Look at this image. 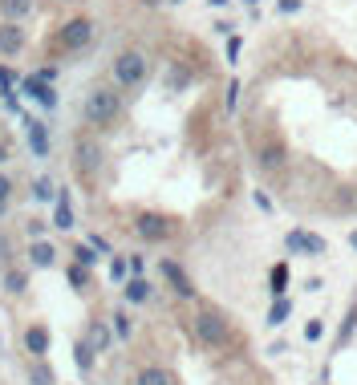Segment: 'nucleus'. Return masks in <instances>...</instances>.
I'll list each match as a JSON object with an SVG mask.
<instances>
[{"mask_svg":"<svg viewBox=\"0 0 357 385\" xmlns=\"http://www.w3.org/2000/svg\"><path fill=\"white\" fill-rule=\"evenodd\" d=\"M81 114H85V122L97 130H106L118 122V114H122V94L114 90V85H94L85 102H81Z\"/></svg>","mask_w":357,"mask_h":385,"instance_id":"obj_1","label":"nucleus"},{"mask_svg":"<svg viewBox=\"0 0 357 385\" xmlns=\"http://www.w3.org/2000/svg\"><path fill=\"white\" fill-rule=\"evenodd\" d=\"M191 329H195V337H199V345H207V349H227L231 345V324L215 308H199Z\"/></svg>","mask_w":357,"mask_h":385,"instance_id":"obj_2","label":"nucleus"},{"mask_svg":"<svg viewBox=\"0 0 357 385\" xmlns=\"http://www.w3.org/2000/svg\"><path fill=\"white\" fill-rule=\"evenodd\" d=\"M114 81H118V90H138L150 73V57H146L143 49H122L118 57H114Z\"/></svg>","mask_w":357,"mask_h":385,"instance_id":"obj_3","label":"nucleus"},{"mask_svg":"<svg viewBox=\"0 0 357 385\" xmlns=\"http://www.w3.org/2000/svg\"><path fill=\"white\" fill-rule=\"evenodd\" d=\"M94 32H97V25L90 16H73V20H65L61 29H57L53 49H57V53H78V49H85L94 41Z\"/></svg>","mask_w":357,"mask_h":385,"instance_id":"obj_4","label":"nucleus"},{"mask_svg":"<svg viewBox=\"0 0 357 385\" xmlns=\"http://www.w3.org/2000/svg\"><path fill=\"white\" fill-rule=\"evenodd\" d=\"M134 231H138V240H146V243H167L175 236V224H171L167 215H159V211H143V215L134 219Z\"/></svg>","mask_w":357,"mask_h":385,"instance_id":"obj_5","label":"nucleus"},{"mask_svg":"<svg viewBox=\"0 0 357 385\" xmlns=\"http://www.w3.org/2000/svg\"><path fill=\"white\" fill-rule=\"evenodd\" d=\"M49 345H53V333H49V324H41V321L25 324V333H20V349L29 353V361H45Z\"/></svg>","mask_w":357,"mask_h":385,"instance_id":"obj_6","label":"nucleus"},{"mask_svg":"<svg viewBox=\"0 0 357 385\" xmlns=\"http://www.w3.org/2000/svg\"><path fill=\"white\" fill-rule=\"evenodd\" d=\"M20 90H25V97H32L41 110H57V85H49V81H41L37 73H29V78H20Z\"/></svg>","mask_w":357,"mask_h":385,"instance_id":"obj_7","label":"nucleus"},{"mask_svg":"<svg viewBox=\"0 0 357 385\" xmlns=\"http://www.w3.org/2000/svg\"><path fill=\"white\" fill-rule=\"evenodd\" d=\"M159 272H162V280L171 284V292H175V296H183V300H191V296H195L191 276H187V268H183L178 259H162V264H159Z\"/></svg>","mask_w":357,"mask_h":385,"instance_id":"obj_8","label":"nucleus"},{"mask_svg":"<svg viewBox=\"0 0 357 385\" xmlns=\"http://www.w3.org/2000/svg\"><path fill=\"white\" fill-rule=\"evenodd\" d=\"M284 243H289V252H296V256H325V240L317 236V231H289L284 236Z\"/></svg>","mask_w":357,"mask_h":385,"instance_id":"obj_9","label":"nucleus"},{"mask_svg":"<svg viewBox=\"0 0 357 385\" xmlns=\"http://www.w3.org/2000/svg\"><path fill=\"white\" fill-rule=\"evenodd\" d=\"M25 142H29L32 159H45L49 154V130L41 118H25Z\"/></svg>","mask_w":357,"mask_h":385,"instance_id":"obj_10","label":"nucleus"},{"mask_svg":"<svg viewBox=\"0 0 357 385\" xmlns=\"http://www.w3.org/2000/svg\"><path fill=\"white\" fill-rule=\"evenodd\" d=\"M25 41H29L25 25H13V20L0 25V53H4V57H16V53L25 49Z\"/></svg>","mask_w":357,"mask_h":385,"instance_id":"obj_11","label":"nucleus"},{"mask_svg":"<svg viewBox=\"0 0 357 385\" xmlns=\"http://www.w3.org/2000/svg\"><path fill=\"white\" fill-rule=\"evenodd\" d=\"M73 224H78V219H73L69 191H61V187H57V199H53V227H57V231H73Z\"/></svg>","mask_w":357,"mask_h":385,"instance_id":"obj_12","label":"nucleus"},{"mask_svg":"<svg viewBox=\"0 0 357 385\" xmlns=\"http://www.w3.org/2000/svg\"><path fill=\"white\" fill-rule=\"evenodd\" d=\"M73 154H78V171H85V175L102 166V146H97V142H90V138H78Z\"/></svg>","mask_w":357,"mask_h":385,"instance_id":"obj_13","label":"nucleus"},{"mask_svg":"<svg viewBox=\"0 0 357 385\" xmlns=\"http://www.w3.org/2000/svg\"><path fill=\"white\" fill-rule=\"evenodd\" d=\"M25 256H29L32 268H53V264H57V248L49 240H32L29 248H25Z\"/></svg>","mask_w":357,"mask_h":385,"instance_id":"obj_14","label":"nucleus"},{"mask_svg":"<svg viewBox=\"0 0 357 385\" xmlns=\"http://www.w3.org/2000/svg\"><path fill=\"white\" fill-rule=\"evenodd\" d=\"M284 162H289V150H284L280 138H272V142L260 146V166H264V171H280Z\"/></svg>","mask_w":357,"mask_h":385,"instance_id":"obj_15","label":"nucleus"},{"mask_svg":"<svg viewBox=\"0 0 357 385\" xmlns=\"http://www.w3.org/2000/svg\"><path fill=\"white\" fill-rule=\"evenodd\" d=\"M0 288L8 292V296H25V292H29V272L8 264V268H4V276H0Z\"/></svg>","mask_w":357,"mask_h":385,"instance_id":"obj_16","label":"nucleus"},{"mask_svg":"<svg viewBox=\"0 0 357 385\" xmlns=\"http://www.w3.org/2000/svg\"><path fill=\"white\" fill-rule=\"evenodd\" d=\"M85 345H90L94 353H106V349L114 345L110 324H106V321H90V333H85Z\"/></svg>","mask_w":357,"mask_h":385,"instance_id":"obj_17","label":"nucleus"},{"mask_svg":"<svg viewBox=\"0 0 357 385\" xmlns=\"http://www.w3.org/2000/svg\"><path fill=\"white\" fill-rule=\"evenodd\" d=\"M122 296H126V305H146L150 300V280L146 276H130L122 284Z\"/></svg>","mask_w":357,"mask_h":385,"instance_id":"obj_18","label":"nucleus"},{"mask_svg":"<svg viewBox=\"0 0 357 385\" xmlns=\"http://www.w3.org/2000/svg\"><path fill=\"white\" fill-rule=\"evenodd\" d=\"M32 13V0H0V16L13 20V25H25Z\"/></svg>","mask_w":357,"mask_h":385,"instance_id":"obj_19","label":"nucleus"},{"mask_svg":"<svg viewBox=\"0 0 357 385\" xmlns=\"http://www.w3.org/2000/svg\"><path fill=\"white\" fill-rule=\"evenodd\" d=\"M134 385H175V377H171V369H162V365H146V369H138Z\"/></svg>","mask_w":357,"mask_h":385,"instance_id":"obj_20","label":"nucleus"},{"mask_svg":"<svg viewBox=\"0 0 357 385\" xmlns=\"http://www.w3.org/2000/svg\"><path fill=\"white\" fill-rule=\"evenodd\" d=\"M110 333H114V341H130V333H134V321H130V312H126V308H114V317H110Z\"/></svg>","mask_w":357,"mask_h":385,"instance_id":"obj_21","label":"nucleus"},{"mask_svg":"<svg viewBox=\"0 0 357 385\" xmlns=\"http://www.w3.org/2000/svg\"><path fill=\"white\" fill-rule=\"evenodd\" d=\"M284 288H289V264H276L272 272H268V292L284 296Z\"/></svg>","mask_w":357,"mask_h":385,"instance_id":"obj_22","label":"nucleus"},{"mask_svg":"<svg viewBox=\"0 0 357 385\" xmlns=\"http://www.w3.org/2000/svg\"><path fill=\"white\" fill-rule=\"evenodd\" d=\"M29 381L32 385H57V373L49 369L45 361H32V365H29Z\"/></svg>","mask_w":357,"mask_h":385,"instance_id":"obj_23","label":"nucleus"},{"mask_svg":"<svg viewBox=\"0 0 357 385\" xmlns=\"http://www.w3.org/2000/svg\"><path fill=\"white\" fill-rule=\"evenodd\" d=\"M65 280H69V284H73L78 292H85V288H90V268H81V264H69V268H65Z\"/></svg>","mask_w":357,"mask_h":385,"instance_id":"obj_24","label":"nucleus"},{"mask_svg":"<svg viewBox=\"0 0 357 385\" xmlns=\"http://www.w3.org/2000/svg\"><path fill=\"white\" fill-rule=\"evenodd\" d=\"M94 349H90V345H85V341H78V345H73V361H78V369L81 373H90V369H94Z\"/></svg>","mask_w":357,"mask_h":385,"instance_id":"obj_25","label":"nucleus"},{"mask_svg":"<svg viewBox=\"0 0 357 385\" xmlns=\"http://www.w3.org/2000/svg\"><path fill=\"white\" fill-rule=\"evenodd\" d=\"M289 312H292V305L284 300V296H276V305L268 308V324H272V329H280V324L289 321Z\"/></svg>","mask_w":357,"mask_h":385,"instance_id":"obj_26","label":"nucleus"},{"mask_svg":"<svg viewBox=\"0 0 357 385\" xmlns=\"http://www.w3.org/2000/svg\"><path fill=\"white\" fill-rule=\"evenodd\" d=\"M32 199H37V203H53V199H57L53 178H37V183H32Z\"/></svg>","mask_w":357,"mask_h":385,"instance_id":"obj_27","label":"nucleus"},{"mask_svg":"<svg viewBox=\"0 0 357 385\" xmlns=\"http://www.w3.org/2000/svg\"><path fill=\"white\" fill-rule=\"evenodd\" d=\"M97 259H102V256H97L90 243H78V248H73V264H81V268H90V272H94Z\"/></svg>","mask_w":357,"mask_h":385,"instance_id":"obj_28","label":"nucleus"},{"mask_svg":"<svg viewBox=\"0 0 357 385\" xmlns=\"http://www.w3.org/2000/svg\"><path fill=\"white\" fill-rule=\"evenodd\" d=\"M110 280H114V284H126V280H130L126 256H114V259H110Z\"/></svg>","mask_w":357,"mask_h":385,"instance_id":"obj_29","label":"nucleus"},{"mask_svg":"<svg viewBox=\"0 0 357 385\" xmlns=\"http://www.w3.org/2000/svg\"><path fill=\"white\" fill-rule=\"evenodd\" d=\"M45 219H25V231H29V240H45Z\"/></svg>","mask_w":357,"mask_h":385,"instance_id":"obj_30","label":"nucleus"},{"mask_svg":"<svg viewBox=\"0 0 357 385\" xmlns=\"http://www.w3.org/2000/svg\"><path fill=\"white\" fill-rule=\"evenodd\" d=\"M13 85H16V73L0 65V94H13Z\"/></svg>","mask_w":357,"mask_h":385,"instance_id":"obj_31","label":"nucleus"},{"mask_svg":"<svg viewBox=\"0 0 357 385\" xmlns=\"http://www.w3.org/2000/svg\"><path fill=\"white\" fill-rule=\"evenodd\" d=\"M85 243H90V248H94L97 256H110V243L102 240V236H90V240H85Z\"/></svg>","mask_w":357,"mask_h":385,"instance_id":"obj_32","label":"nucleus"},{"mask_svg":"<svg viewBox=\"0 0 357 385\" xmlns=\"http://www.w3.org/2000/svg\"><path fill=\"white\" fill-rule=\"evenodd\" d=\"M321 333H325L321 321H308V324H305V337H308V341H321Z\"/></svg>","mask_w":357,"mask_h":385,"instance_id":"obj_33","label":"nucleus"},{"mask_svg":"<svg viewBox=\"0 0 357 385\" xmlns=\"http://www.w3.org/2000/svg\"><path fill=\"white\" fill-rule=\"evenodd\" d=\"M8 199H13V178L0 175V203H8Z\"/></svg>","mask_w":357,"mask_h":385,"instance_id":"obj_34","label":"nucleus"},{"mask_svg":"<svg viewBox=\"0 0 357 385\" xmlns=\"http://www.w3.org/2000/svg\"><path fill=\"white\" fill-rule=\"evenodd\" d=\"M236 102H240V81L227 85V110H236Z\"/></svg>","mask_w":357,"mask_h":385,"instance_id":"obj_35","label":"nucleus"},{"mask_svg":"<svg viewBox=\"0 0 357 385\" xmlns=\"http://www.w3.org/2000/svg\"><path fill=\"white\" fill-rule=\"evenodd\" d=\"M126 264H130V276H143V268H146L143 256H126Z\"/></svg>","mask_w":357,"mask_h":385,"instance_id":"obj_36","label":"nucleus"},{"mask_svg":"<svg viewBox=\"0 0 357 385\" xmlns=\"http://www.w3.org/2000/svg\"><path fill=\"white\" fill-rule=\"evenodd\" d=\"M236 57H240V37H231V41H227V61H236Z\"/></svg>","mask_w":357,"mask_h":385,"instance_id":"obj_37","label":"nucleus"},{"mask_svg":"<svg viewBox=\"0 0 357 385\" xmlns=\"http://www.w3.org/2000/svg\"><path fill=\"white\" fill-rule=\"evenodd\" d=\"M37 78H41V81H49V85H53V81H57V69H53V65H45V69H41Z\"/></svg>","mask_w":357,"mask_h":385,"instance_id":"obj_38","label":"nucleus"},{"mask_svg":"<svg viewBox=\"0 0 357 385\" xmlns=\"http://www.w3.org/2000/svg\"><path fill=\"white\" fill-rule=\"evenodd\" d=\"M280 13H301V0H280Z\"/></svg>","mask_w":357,"mask_h":385,"instance_id":"obj_39","label":"nucleus"},{"mask_svg":"<svg viewBox=\"0 0 357 385\" xmlns=\"http://www.w3.org/2000/svg\"><path fill=\"white\" fill-rule=\"evenodd\" d=\"M183 81H187V73H183V69H175V73H171V90H178Z\"/></svg>","mask_w":357,"mask_h":385,"instance_id":"obj_40","label":"nucleus"},{"mask_svg":"<svg viewBox=\"0 0 357 385\" xmlns=\"http://www.w3.org/2000/svg\"><path fill=\"white\" fill-rule=\"evenodd\" d=\"M0 259H13V248H8V240L0 236Z\"/></svg>","mask_w":357,"mask_h":385,"instance_id":"obj_41","label":"nucleus"},{"mask_svg":"<svg viewBox=\"0 0 357 385\" xmlns=\"http://www.w3.org/2000/svg\"><path fill=\"white\" fill-rule=\"evenodd\" d=\"M0 162H8V142H0Z\"/></svg>","mask_w":357,"mask_h":385,"instance_id":"obj_42","label":"nucleus"},{"mask_svg":"<svg viewBox=\"0 0 357 385\" xmlns=\"http://www.w3.org/2000/svg\"><path fill=\"white\" fill-rule=\"evenodd\" d=\"M207 4H215V8H224V4H227V0H207Z\"/></svg>","mask_w":357,"mask_h":385,"instance_id":"obj_43","label":"nucleus"},{"mask_svg":"<svg viewBox=\"0 0 357 385\" xmlns=\"http://www.w3.org/2000/svg\"><path fill=\"white\" fill-rule=\"evenodd\" d=\"M349 243H353V248H357V231H353V236H349Z\"/></svg>","mask_w":357,"mask_h":385,"instance_id":"obj_44","label":"nucleus"},{"mask_svg":"<svg viewBox=\"0 0 357 385\" xmlns=\"http://www.w3.org/2000/svg\"><path fill=\"white\" fill-rule=\"evenodd\" d=\"M248 4H260V0H248Z\"/></svg>","mask_w":357,"mask_h":385,"instance_id":"obj_45","label":"nucleus"}]
</instances>
